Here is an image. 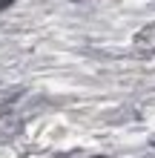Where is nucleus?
I'll list each match as a JSON object with an SVG mask.
<instances>
[{"instance_id":"f03ea898","label":"nucleus","mask_w":155,"mask_h":158,"mask_svg":"<svg viewBox=\"0 0 155 158\" xmlns=\"http://www.w3.org/2000/svg\"><path fill=\"white\" fill-rule=\"evenodd\" d=\"M98 158H106V155H98Z\"/></svg>"},{"instance_id":"f257e3e1","label":"nucleus","mask_w":155,"mask_h":158,"mask_svg":"<svg viewBox=\"0 0 155 158\" xmlns=\"http://www.w3.org/2000/svg\"><path fill=\"white\" fill-rule=\"evenodd\" d=\"M9 3H14V0H0V9H6Z\"/></svg>"}]
</instances>
